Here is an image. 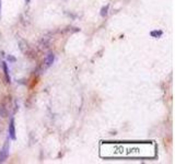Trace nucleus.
I'll list each match as a JSON object with an SVG mask.
<instances>
[{"label":"nucleus","instance_id":"1","mask_svg":"<svg viewBox=\"0 0 175 164\" xmlns=\"http://www.w3.org/2000/svg\"><path fill=\"white\" fill-rule=\"evenodd\" d=\"M9 151H10V142H9V139L4 142L1 151H0V163H2L7 160V158L9 156Z\"/></svg>","mask_w":175,"mask_h":164},{"label":"nucleus","instance_id":"2","mask_svg":"<svg viewBox=\"0 0 175 164\" xmlns=\"http://www.w3.org/2000/svg\"><path fill=\"white\" fill-rule=\"evenodd\" d=\"M8 133L11 140H16V125H14V118L11 117L10 118V123H9V127H8Z\"/></svg>","mask_w":175,"mask_h":164},{"label":"nucleus","instance_id":"3","mask_svg":"<svg viewBox=\"0 0 175 164\" xmlns=\"http://www.w3.org/2000/svg\"><path fill=\"white\" fill-rule=\"evenodd\" d=\"M55 61V55L53 54V53H49V54L46 56V58H45V65H46V67H51L53 63H54Z\"/></svg>","mask_w":175,"mask_h":164},{"label":"nucleus","instance_id":"4","mask_svg":"<svg viewBox=\"0 0 175 164\" xmlns=\"http://www.w3.org/2000/svg\"><path fill=\"white\" fill-rule=\"evenodd\" d=\"M2 68H3V73H4V78H6V81L9 83V82L11 81V79H10L9 69H8V65H7L6 61H3V62H2Z\"/></svg>","mask_w":175,"mask_h":164},{"label":"nucleus","instance_id":"5","mask_svg":"<svg viewBox=\"0 0 175 164\" xmlns=\"http://www.w3.org/2000/svg\"><path fill=\"white\" fill-rule=\"evenodd\" d=\"M150 35L154 38H159L163 35V31H161V30H154V31H152L150 33Z\"/></svg>","mask_w":175,"mask_h":164},{"label":"nucleus","instance_id":"6","mask_svg":"<svg viewBox=\"0 0 175 164\" xmlns=\"http://www.w3.org/2000/svg\"><path fill=\"white\" fill-rule=\"evenodd\" d=\"M108 9H109V4H106V6H104L101 9V11H100V14H101V16L102 18H105V16L108 14Z\"/></svg>","mask_w":175,"mask_h":164},{"label":"nucleus","instance_id":"7","mask_svg":"<svg viewBox=\"0 0 175 164\" xmlns=\"http://www.w3.org/2000/svg\"><path fill=\"white\" fill-rule=\"evenodd\" d=\"M7 59L9 60V61H11V62H16V58H14L13 56H11V55H9V56L7 57Z\"/></svg>","mask_w":175,"mask_h":164},{"label":"nucleus","instance_id":"8","mask_svg":"<svg viewBox=\"0 0 175 164\" xmlns=\"http://www.w3.org/2000/svg\"><path fill=\"white\" fill-rule=\"evenodd\" d=\"M1 9H2V3H1V0H0V20H1Z\"/></svg>","mask_w":175,"mask_h":164},{"label":"nucleus","instance_id":"9","mask_svg":"<svg viewBox=\"0 0 175 164\" xmlns=\"http://www.w3.org/2000/svg\"><path fill=\"white\" fill-rule=\"evenodd\" d=\"M30 1H31V0H26V2H30Z\"/></svg>","mask_w":175,"mask_h":164}]
</instances>
